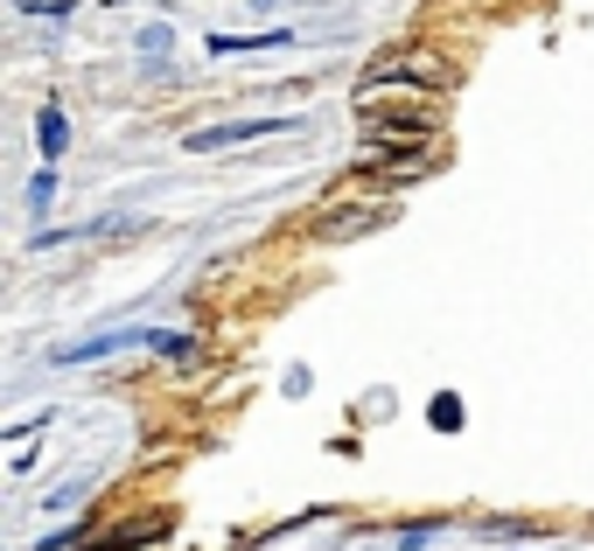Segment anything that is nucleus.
I'll return each mask as SVG.
<instances>
[{"label": "nucleus", "instance_id": "nucleus-1", "mask_svg": "<svg viewBox=\"0 0 594 551\" xmlns=\"http://www.w3.org/2000/svg\"><path fill=\"white\" fill-rule=\"evenodd\" d=\"M294 119H238V126H211V134H189L196 154H217V147H245V140H266V134H288Z\"/></svg>", "mask_w": 594, "mask_h": 551}, {"label": "nucleus", "instance_id": "nucleus-2", "mask_svg": "<svg viewBox=\"0 0 594 551\" xmlns=\"http://www.w3.org/2000/svg\"><path fill=\"white\" fill-rule=\"evenodd\" d=\"M36 140H42V154H49V161H64V147H70V119L57 112V105H42V119H36Z\"/></svg>", "mask_w": 594, "mask_h": 551}, {"label": "nucleus", "instance_id": "nucleus-3", "mask_svg": "<svg viewBox=\"0 0 594 551\" xmlns=\"http://www.w3.org/2000/svg\"><path fill=\"white\" fill-rule=\"evenodd\" d=\"M217 57H238V49H288V36H211Z\"/></svg>", "mask_w": 594, "mask_h": 551}, {"label": "nucleus", "instance_id": "nucleus-4", "mask_svg": "<svg viewBox=\"0 0 594 551\" xmlns=\"http://www.w3.org/2000/svg\"><path fill=\"white\" fill-rule=\"evenodd\" d=\"M427 419H434L441 433H455V426H461V399H434V405H427Z\"/></svg>", "mask_w": 594, "mask_h": 551}, {"label": "nucleus", "instance_id": "nucleus-5", "mask_svg": "<svg viewBox=\"0 0 594 551\" xmlns=\"http://www.w3.org/2000/svg\"><path fill=\"white\" fill-rule=\"evenodd\" d=\"M49 196H57V168H42V175L29 181V209H49Z\"/></svg>", "mask_w": 594, "mask_h": 551}, {"label": "nucleus", "instance_id": "nucleus-6", "mask_svg": "<svg viewBox=\"0 0 594 551\" xmlns=\"http://www.w3.org/2000/svg\"><path fill=\"white\" fill-rule=\"evenodd\" d=\"M252 8H273V0H252Z\"/></svg>", "mask_w": 594, "mask_h": 551}]
</instances>
